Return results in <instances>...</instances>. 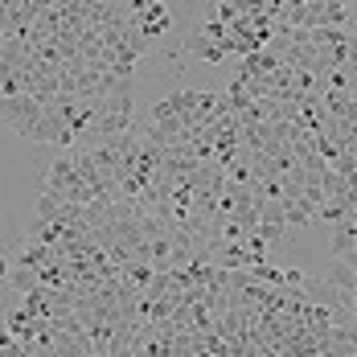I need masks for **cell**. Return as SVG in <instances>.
Instances as JSON below:
<instances>
[{
    "instance_id": "6da1fadb",
    "label": "cell",
    "mask_w": 357,
    "mask_h": 357,
    "mask_svg": "<svg viewBox=\"0 0 357 357\" xmlns=\"http://www.w3.org/2000/svg\"><path fill=\"white\" fill-rule=\"evenodd\" d=\"M45 193H54V197H62V202H74V206L99 202L95 189L82 181V173H78V165H74L70 152H62V156L50 165V173H45Z\"/></svg>"
},
{
    "instance_id": "7a4b0ae2",
    "label": "cell",
    "mask_w": 357,
    "mask_h": 357,
    "mask_svg": "<svg viewBox=\"0 0 357 357\" xmlns=\"http://www.w3.org/2000/svg\"><path fill=\"white\" fill-rule=\"evenodd\" d=\"M41 115H45V103H41L37 95H29V91H25V95H13V99H0V123H4L8 132L25 136V140H33Z\"/></svg>"
},
{
    "instance_id": "3957f363",
    "label": "cell",
    "mask_w": 357,
    "mask_h": 357,
    "mask_svg": "<svg viewBox=\"0 0 357 357\" xmlns=\"http://www.w3.org/2000/svg\"><path fill=\"white\" fill-rule=\"evenodd\" d=\"M169 25H173V17H169V8H165V0H152L148 8L136 13V29L144 33V41H156V37L169 33Z\"/></svg>"
},
{
    "instance_id": "277c9868",
    "label": "cell",
    "mask_w": 357,
    "mask_h": 357,
    "mask_svg": "<svg viewBox=\"0 0 357 357\" xmlns=\"http://www.w3.org/2000/svg\"><path fill=\"white\" fill-rule=\"evenodd\" d=\"M324 284L333 287L349 308H354V296H357V267H349L345 259H333L328 263V271H324Z\"/></svg>"
},
{
    "instance_id": "5b68a950",
    "label": "cell",
    "mask_w": 357,
    "mask_h": 357,
    "mask_svg": "<svg viewBox=\"0 0 357 357\" xmlns=\"http://www.w3.org/2000/svg\"><path fill=\"white\" fill-rule=\"evenodd\" d=\"M189 54L193 58H202V62H210V66H218V62H226V41H218V37H210V33H202V29H193L189 33Z\"/></svg>"
},
{
    "instance_id": "8992f818",
    "label": "cell",
    "mask_w": 357,
    "mask_h": 357,
    "mask_svg": "<svg viewBox=\"0 0 357 357\" xmlns=\"http://www.w3.org/2000/svg\"><path fill=\"white\" fill-rule=\"evenodd\" d=\"M8 271H13V263H8V259L0 255V280H8Z\"/></svg>"
}]
</instances>
